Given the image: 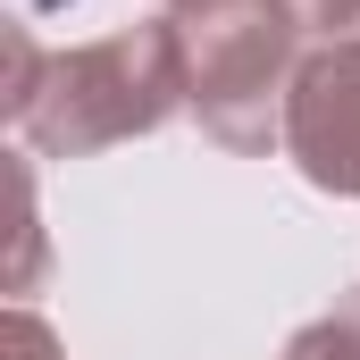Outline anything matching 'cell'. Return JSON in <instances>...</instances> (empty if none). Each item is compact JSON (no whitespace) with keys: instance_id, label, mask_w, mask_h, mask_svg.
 Returning <instances> with one entry per match:
<instances>
[{"instance_id":"cell-1","label":"cell","mask_w":360,"mask_h":360,"mask_svg":"<svg viewBox=\"0 0 360 360\" xmlns=\"http://www.w3.org/2000/svg\"><path fill=\"white\" fill-rule=\"evenodd\" d=\"M8 134L34 160H92L134 134H160L176 109H193V68H184V25L143 17L76 51H42V34L17 17L8 25V76H0Z\"/></svg>"},{"instance_id":"cell-2","label":"cell","mask_w":360,"mask_h":360,"mask_svg":"<svg viewBox=\"0 0 360 360\" xmlns=\"http://www.w3.org/2000/svg\"><path fill=\"white\" fill-rule=\"evenodd\" d=\"M184 68H193V117L210 143L269 160L285 151V101L310 59V34L285 0H201L184 8Z\"/></svg>"},{"instance_id":"cell-3","label":"cell","mask_w":360,"mask_h":360,"mask_svg":"<svg viewBox=\"0 0 360 360\" xmlns=\"http://www.w3.org/2000/svg\"><path fill=\"white\" fill-rule=\"evenodd\" d=\"M285 160L319 193L360 201V34L352 42H319L293 76L285 101Z\"/></svg>"},{"instance_id":"cell-4","label":"cell","mask_w":360,"mask_h":360,"mask_svg":"<svg viewBox=\"0 0 360 360\" xmlns=\"http://www.w3.org/2000/svg\"><path fill=\"white\" fill-rule=\"evenodd\" d=\"M8 269H0V293H34L42 276V210H34V151H8Z\"/></svg>"},{"instance_id":"cell-5","label":"cell","mask_w":360,"mask_h":360,"mask_svg":"<svg viewBox=\"0 0 360 360\" xmlns=\"http://www.w3.org/2000/svg\"><path fill=\"white\" fill-rule=\"evenodd\" d=\"M285 360H360V285L319 319V327H302V335L285 344Z\"/></svg>"},{"instance_id":"cell-6","label":"cell","mask_w":360,"mask_h":360,"mask_svg":"<svg viewBox=\"0 0 360 360\" xmlns=\"http://www.w3.org/2000/svg\"><path fill=\"white\" fill-rule=\"evenodd\" d=\"M285 8H293V25L310 34V51H319V42H352V34H360V0H285Z\"/></svg>"},{"instance_id":"cell-7","label":"cell","mask_w":360,"mask_h":360,"mask_svg":"<svg viewBox=\"0 0 360 360\" xmlns=\"http://www.w3.org/2000/svg\"><path fill=\"white\" fill-rule=\"evenodd\" d=\"M0 360H59V335H51V319L42 310H8V327H0Z\"/></svg>"},{"instance_id":"cell-8","label":"cell","mask_w":360,"mask_h":360,"mask_svg":"<svg viewBox=\"0 0 360 360\" xmlns=\"http://www.w3.org/2000/svg\"><path fill=\"white\" fill-rule=\"evenodd\" d=\"M160 8H176V17H184V8H201V0H160Z\"/></svg>"}]
</instances>
